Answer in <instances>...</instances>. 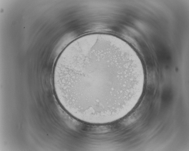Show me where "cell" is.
Listing matches in <instances>:
<instances>
[{"instance_id": "cell-1", "label": "cell", "mask_w": 189, "mask_h": 151, "mask_svg": "<svg viewBox=\"0 0 189 151\" xmlns=\"http://www.w3.org/2000/svg\"><path fill=\"white\" fill-rule=\"evenodd\" d=\"M125 55L115 45L99 40L77 44L63 51L53 78L57 96L65 109L96 117L118 109L126 99L125 90L132 89L129 86L133 85L136 77L133 66L124 61Z\"/></svg>"}]
</instances>
